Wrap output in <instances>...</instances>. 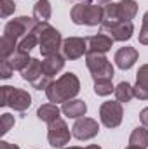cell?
<instances>
[{
  "label": "cell",
  "mask_w": 148,
  "mask_h": 149,
  "mask_svg": "<svg viewBox=\"0 0 148 149\" xmlns=\"http://www.w3.org/2000/svg\"><path fill=\"white\" fill-rule=\"evenodd\" d=\"M42 74H44V70H42V61H38V59H35V57H32L30 64L21 71L23 80H26V81H30V83H33L38 76H42Z\"/></svg>",
  "instance_id": "cell-18"
},
{
  "label": "cell",
  "mask_w": 148,
  "mask_h": 149,
  "mask_svg": "<svg viewBox=\"0 0 148 149\" xmlns=\"http://www.w3.org/2000/svg\"><path fill=\"white\" fill-rule=\"evenodd\" d=\"M51 83H52V81H51V76H47V74L44 73L42 76H38L32 85H33V88H37V90H47V87H49Z\"/></svg>",
  "instance_id": "cell-29"
},
{
  "label": "cell",
  "mask_w": 148,
  "mask_h": 149,
  "mask_svg": "<svg viewBox=\"0 0 148 149\" xmlns=\"http://www.w3.org/2000/svg\"><path fill=\"white\" fill-rule=\"evenodd\" d=\"M0 92H2V99H0V106H2V108H5V106H9V97H11V92H12V87H9V85H4V87H0Z\"/></svg>",
  "instance_id": "cell-31"
},
{
  "label": "cell",
  "mask_w": 148,
  "mask_h": 149,
  "mask_svg": "<svg viewBox=\"0 0 148 149\" xmlns=\"http://www.w3.org/2000/svg\"><path fill=\"white\" fill-rule=\"evenodd\" d=\"M65 68V56H61V54H54V56H49V57H45L44 61H42V70H44V73L47 74V76H54V74H58L61 70Z\"/></svg>",
  "instance_id": "cell-16"
},
{
  "label": "cell",
  "mask_w": 148,
  "mask_h": 149,
  "mask_svg": "<svg viewBox=\"0 0 148 149\" xmlns=\"http://www.w3.org/2000/svg\"><path fill=\"white\" fill-rule=\"evenodd\" d=\"M61 50H63L65 59L75 61V59L82 57L84 54H87V40L80 37H70L66 40H63Z\"/></svg>",
  "instance_id": "cell-9"
},
{
  "label": "cell",
  "mask_w": 148,
  "mask_h": 149,
  "mask_svg": "<svg viewBox=\"0 0 148 149\" xmlns=\"http://www.w3.org/2000/svg\"><path fill=\"white\" fill-rule=\"evenodd\" d=\"M73 134L70 132L66 121L63 118H58L54 120L52 123H49V128H47V141L52 148H63L70 142V137Z\"/></svg>",
  "instance_id": "cell-6"
},
{
  "label": "cell",
  "mask_w": 148,
  "mask_h": 149,
  "mask_svg": "<svg viewBox=\"0 0 148 149\" xmlns=\"http://www.w3.org/2000/svg\"><path fill=\"white\" fill-rule=\"evenodd\" d=\"M30 61H32V57H30L28 54H25V52H19V50H16V52L9 57L11 66H12L14 70H18V71H23V70L30 64Z\"/></svg>",
  "instance_id": "cell-23"
},
{
  "label": "cell",
  "mask_w": 148,
  "mask_h": 149,
  "mask_svg": "<svg viewBox=\"0 0 148 149\" xmlns=\"http://www.w3.org/2000/svg\"><path fill=\"white\" fill-rule=\"evenodd\" d=\"M106 31L110 33V37L113 38V42H125V40H129V38L132 37L134 26H132L131 21H120V23L113 24L111 28H108Z\"/></svg>",
  "instance_id": "cell-13"
},
{
  "label": "cell",
  "mask_w": 148,
  "mask_h": 149,
  "mask_svg": "<svg viewBox=\"0 0 148 149\" xmlns=\"http://www.w3.org/2000/svg\"><path fill=\"white\" fill-rule=\"evenodd\" d=\"M136 61H138V50L134 47H122L115 54V64L124 71L131 70Z\"/></svg>",
  "instance_id": "cell-12"
},
{
  "label": "cell",
  "mask_w": 148,
  "mask_h": 149,
  "mask_svg": "<svg viewBox=\"0 0 148 149\" xmlns=\"http://www.w3.org/2000/svg\"><path fill=\"white\" fill-rule=\"evenodd\" d=\"M103 7L98 3H91V2H80L72 7V21L75 24H87V26H96L101 24L103 21Z\"/></svg>",
  "instance_id": "cell-3"
},
{
  "label": "cell",
  "mask_w": 148,
  "mask_h": 149,
  "mask_svg": "<svg viewBox=\"0 0 148 149\" xmlns=\"http://www.w3.org/2000/svg\"><path fill=\"white\" fill-rule=\"evenodd\" d=\"M37 43H38L37 33H35V31H33V33H28L26 37H23L21 40H19V43H18V50L28 54L33 47H37Z\"/></svg>",
  "instance_id": "cell-24"
},
{
  "label": "cell",
  "mask_w": 148,
  "mask_h": 149,
  "mask_svg": "<svg viewBox=\"0 0 148 149\" xmlns=\"http://www.w3.org/2000/svg\"><path fill=\"white\" fill-rule=\"evenodd\" d=\"M35 33L38 37V47H40V52L44 57L59 54V49L63 45V38L56 28H52L47 23H38Z\"/></svg>",
  "instance_id": "cell-2"
},
{
  "label": "cell",
  "mask_w": 148,
  "mask_h": 149,
  "mask_svg": "<svg viewBox=\"0 0 148 149\" xmlns=\"http://www.w3.org/2000/svg\"><path fill=\"white\" fill-rule=\"evenodd\" d=\"M134 97H138L140 101H148V64H143L136 74Z\"/></svg>",
  "instance_id": "cell-15"
},
{
  "label": "cell",
  "mask_w": 148,
  "mask_h": 149,
  "mask_svg": "<svg viewBox=\"0 0 148 149\" xmlns=\"http://www.w3.org/2000/svg\"><path fill=\"white\" fill-rule=\"evenodd\" d=\"M140 43L141 45H148V10L145 12V16H143V26H141V30H140Z\"/></svg>",
  "instance_id": "cell-28"
},
{
  "label": "cell",
  "mask_w": 148,
  "mask_h": 149,
  "mask_svg": "<svg viewBox=\"0 0 148 149\" xmlns=\"http://www.w3.org/2000/svg\"><path fill=\"white\" fill-rule=\"evenodd\" d=\"M113 94H115V99L124 104V102H129L134 97V87L131 83H127V81H120L115 87V92Z\"/></svg>",
  "instance_id": "cell-21"
},
{
  "label": "cell",
  "mask_w": 148,
  "mask_h": 149,
  "mask_svg": "<svg viewBox=\"0 0 148 149\" xmlns=\"http://www.w3.org/2000/svg\"><path fill=\"white\" fill-rule=\"evenodd\" d=\"M118 5V16L122 21H131L138 14V3L134 0H122L117 3Z\"/></svg>",
  "instance_id": "cell-19"
},
{
  "label": "cell",
  "mask_w": 148,
  "mask_h": 149,
  "mask_svg": "<svg viewBox=\"0 0 148 149\" xmlns=\"http://www.w3.org/2000/svg\"><path fill=\"white\" fill-rule=\"evenodd\" d=\"M66 149H101L99 146H87V148H66Z\"/></svg>",
  "instance_id": "cell-35"
},
{
  "label": "cell",
  "mask_w": 148,
  "mask_h": 149,
  "mask_svg": "<svg viewBox=\"0 0 148 149\" xmlns=\"http://www.w3.org/2000/svg\"><path fill=\"white\" fill-rule=\"evenodd\" d=\"M94 92L98 95H110L111 92H115V87H113L111 80H108V78L96 80L94 81Z\"/></svg>",
  "instance_id": "cell-25"
},
{
  "label": "cell",
  "mask_w": 148,
  "mask_h": 149,
  "mask_svg": "<svg viewBox=\"0 0 148 149\" xmlns=\"http://www.w3.org/2000/svg\"><path fill=\"white\" fill-rule=\"evenodd\" d=\"M0 123H2V135H5L12 127H14V116L12 114H9V113H4L2 116H0Z\"/></svg>",
  "instance_id": "cell-26"
},
{
  "label": "cell",
  "mask_w": 148,
  "mask_h": 149,
  "mask_svg": "<svg viewBox=\"0 0 148 149\" xmlns=\"http://www.w3.org/2000/svg\"><path fill=\"white\" fill-rule=\"evenodd\" d=\"M85 64L92 74L94 81L103 80V78H113V66L111 63L105 57V54H85Z\"/></svg>",
  "instance_id": "cell-5"
},
{
  "label": "cell",
  "mask_w": 148,
  "mask_h": 149,
  "mask_svg": "<svg viewBox=\"0 0 148 149\" xmlns=\"http://www.w3.org/2000/svg\"><path fill=\"white\" fill-rule=\"evenodd\" d=\"M30 106H32V95L23 88H14L12 87V92H11V97H9V108H12L14 111L25 113Z\"/></svg>",
  "instance_id": "cell-10"
},
{
  "label": "cell",
  "mask_w": 148,
  "mask_h": 149,
  "mask_svg": "<svg viewBox=\"0 0 148 149\" xmlns=\"http://www.w3.org/2000/svg\"><path fill=\"white\" fill-rule=\"evenodd\" d=\"M99 118H101V123L106 128H117L122 123V118H124L122 102H118V101L103 102L101 108H99Z\"/></svg>",
  "instance_id": "cell-7"
},
{
  "label": "cell",
  "mask_w": 148,
  "mask_h": 149,
  "mask_svg": "<svg viewBox=\"0 0 148 149\" xmlns=\"http://www.w3.org/2000/svg\"><path fill=\"white\" fill-rule=\"evenodd\" d=\"M91 2H94V3H98V5H106V3H110L111 0H91Z\"/></svg>",
  "instance_id": "cell-34"
},
{
  "label": "cell",
  "mask_w": 148,
  "mask_h": 149,
  "mask_svg": "<svg viewBox=\"0 0 148 149\" xmlns=\"http://www.w3.org/2000/svg\"><path fill=\"white\" fill-rule=\"evenodd\" d=\"M98 132H99V125L92 118H78L72 128L73 137L78 141H89V139L96 137Z\"/></svg>",
  "instance_id": "cell-8"
},
{
  "label": "cell",
  "mask_w": 148,
  "mask_h": 149,
  "mask_svg": "<svg viewBox=\"0 0 148 149\" xmlns=\"http://www.w3.org/2000/svg\"><path fill=\"white\" fill-rule=\"evenodd\" d=\"M12 71H14V68L11 66L9 59H2V64H0V76H2L4 80H7V78H11Z\"/></svg>",
  "instance_id": "cell-30"
},
{
  "label": "cell",
  "mask_w": 148,
  "mask_h": 149,
  "mask_svg": "<svg viewBox=\"0 0 148 149\" xmlns=\"http://www.w3.org/2000/svg\"><path fill=\"white\" fill-rule=\"evenodd\" d=\"M129 144L136 146V148L147 149L148 148V130L147 127H138L132 130L131 137H129Z\"/></svg>",
  "instance_id": "cell-22"
},
{
  "label": "cell",
  "mask_w": 148,
  "mask_h": 149,
  "mask_svg": "<svg viewBox=\"0 0 148 149\" xmlns=\"http://www.w3.org/2000/svg\"><path fill=\"white\" fill-rule=\"evenodd\" d=\"M85 40H87V54H105L111 49V43H113V38L103 33L92 35Z\"/></svg>",
  "instance_id": "cell-11"
},
{
  "label": "cell",
  "mask_w": 148,
  "mask_h": 149,
  "mask_svg": "<svg viewBox=\"0 0 148 149\" xmlns=\"http://www.w3.org/2000/svg\"><path fill=\"white\" fill-rule=\"evenodd\" d=\"M125 149H141V148H136V146H129V148H125Z\"/></svg>",
  "instance_id": "cell-36"
},
{
  "label": "cell",
  "mask_w": 148,
  "mask_h": 149,
  "mask_svg": "<svg viewBox=\"0 0 148 149\" xmlns=\"http://www.w3.org/2000/svg\"><path fill=\"white\" fill-rule=\"evenodd\" d=\"M51 14H52V9L49 0H38L33 5V17L38 23H47L51 19Z\"/></svg>",
  "instance_id": "cell-20"
},
{
  "label": "cell",
  "mask_w": 148,
  "mask_h": 149,
  "mask_svg": "<svg viewBox=\"0 0 148 149\" xmlns=\"http://www.w3.org/2000/svg\"><path fill=\"white\" fill-rule=\"evenodd\" d=\"M61 113H63L65 116H68V118L78 120V118H84V116H85V113H87V104H85L84 101H80V99H70V101L63 102Z\"/></svg>",
  "instance_id": "cell-14"
},
{
  "label": "cell",
  "mask_w": 148,
  "mask_h": 149,
  "mask_svg": "<svg viewBox=\"0 0 148 149\" xmlns=\"http://www.w3.org/2000/svg\"><path fill=\"white\" fill-rule=\"evenodd\" d=\"M78 92H80V81H78L77 74L65 73L47 87L45 95L52 104H58V102H66V101L73 99Z\"/></svg>",
  "instance_id": "cell-1"
},
{
  "label": "cell",
  "mask_w": 148,
  "mask_h": 149,
  "mask_svg": "<svg viewBox=\"0 0 148 149\" xmlns=\"http://www.w3.org/2000/svg\"><path fill=\"white\" fill-rule=\"evenodd\" d=\"M140 120H141L143 127H147V128H148V108H145L143 111L140 113Z\"/></svg>",
  "instance_id": "cell-32"
},
{
  "label": "cell",
  "mask_w": 148,
  "mask_h": 149,
  "mask_svg": "<svg viewBox=\"0 0 148 149\" xmlns=\"http://www.w3.org/2000/svg\"><path fill=\"white\" fill-rule=\"evenodd\" d=\"M38 26V21H35V17H28V16H21V17H16L12 21H9L5 24V30H4V35L12 40H21L23 37H26L28 33H33Z\"/></svg>",
  "instance_id": "cell-4"
},
{
  "label": "cell",
  "mask_w": 148,
  "mask_h": 149,
  "mask_svg": "<svg viewBox=\"0 0 148 149\" xmlns=\"http://www.w3.org/2000/svg\"><path fill=\"white\" fill-rule=\"evenodd\" d=\"M0 149H19L16 144H11V142H7V141H2L0 142Z\"/></svg>",
  "instance_id": "cell-33"
},
{
  "label": "cell",
  "mask_w": 148,
  "mask_h": 149,
  "mask_svg": "<svg viewBox=\"0 0 148 149\" xmlns=\"http://www.w3.org/2000/svg\"><path fill=\"white\" fill-rule=\"evenodd\" d=\"M0 16L2 17H9L14 10H16V3L12 0H2V5H0Z\"/></svg>",
  "instance_id": "cell-27"
},
{
  "label": "cell",
  "mask_w": 148,
  "mask_h": 149,
  "mask_svg": "<svg viewBox=\"0 0 148 149\" xmlns=\"http://www.w3.org/2000/svg\"><path fill=\"white\" fill-rule=\"evenodd\" d=\"M59 113H61V109L58 108V104L49 102V104H42V106L38 108L37 116H38V120H42V121H45V123H52L54 120L59 118Z\"/></svg>",
  "instance_id": "cell-17"
}]
</instances>
